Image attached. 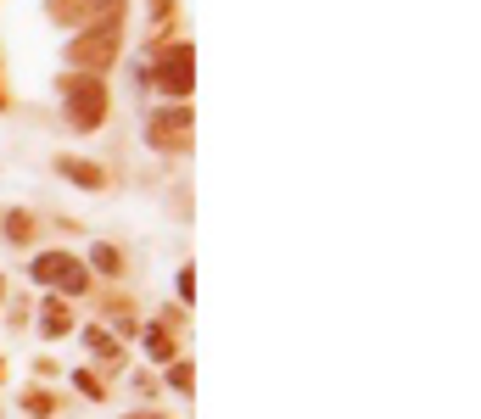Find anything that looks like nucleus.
I'll return each mask as SVG.
<instances>
[{
    "instance_id": "9",
    "label": "nucleus",
    "mask_w": 481,
    "mask_h": 419,
    "mask_svg": "<svg viewBox=\"0 0 481 419\" xmlns=\"http://www.w3.org/2000/svg\"><path fill=\"white\" fill-rule=\"evenodd\" d=\"M146 352L168 363V358H173V341H168V330H146Z\"/></svg>"
},
{
    "instance_id": "15",
    "label": "nucleus",
    "mask_w": 481,
    "mask_h": 419,
    "mask_svg": "<svg viewBox=\"0 0 481 419\" xmlns=\"http://www.w3.org/2000/svg\"><path fill=\"white\" fill-rule=\"evenodd\" d=\"M129 419H157V414H129Z\"/></svg>"
},
{
    "instance_id": "10",
    "label": "nucleus",
    "mask_w": 481,
    "mask_h": 419,
    "mask_svg": "<svg viewBox=\"0 0 481 419\" xmlns=\"http://www.w3.org/2000/svg\"><path fill=\"white\" fill-rule=\"evenodd\" d=\"M6 236H12V241H28V236H34V218H28V213H12V218H6Z\"/></svg>"
},
{
    "instance_id": "5",
    "label": "nucleus",
    "mask_w": 481,
    "mask_h": 419,
    "mask_svg": "<svg viewBox=\"0 0 481 419\" xmlns=\"http://www.w3.org/2000/svg\"><path fill=\"white\" fill-rule=\"evenodd\" d=\"M152 84H162V96H191V45H168L152 68Z\"/></svg>"
},
{
    "instance_id": "14",
    "label": "nucleus",
    "mask_w": 481,
    "mask_h": 419,
    "mask_svg": "<svg viewBox=\"0 0 481 419\" xmlns=\"http://www.w3.org/2000/svg\"><path fill=\"white\" fill-rule=\"evenodd\" d=\"M168 381H173V392H191L196 375H191V363H173V375H168Z\"/></svg>"
},
{
    "instance_id": "6",
    "label": "nucleus",
    "mask_w": 481,
    "mask_h": 419,
    "mask_svg": "<svg viewBox=\"0 0 481 419\" xmlns=\"http://www.w3.org/2000/svg\"><path fill=\"white\" fill-rule=\"evenodd\" d=\"M51 12H57V23H84V17H118L123 12V0H51Z\"/></svg>"
},
{
    "instance_id": "2",
    "label": "nucleus",
    "mask_w": 481,
    "mask_h": 419,
    "mask_svg": "<svg viewBox=\"0 0 481 419\" xmlns=\"http://www.w3.org/2000/svg\"><path fill=\"white\" fill-rule=\"evenodd\" d=\"M146 140H152L157 152H180V146H191V107L152 112V118H146Z\"/></svg>"
},
{
    "instance_id": "3",
    "label": "nucleus",
    "mask_w": 481,
    "mask_h": 419,
    "mask_svg": "<svg viewBox=\"0 0 481 419\" xmlns=\"http://www.w3.org/2000/svg\"><path fill=\"white\" fill-rule=\"evenodd\" d=\"M34 279H39V286H62V291H84V286H90L84 263L68 257V252H46V257L34 263Z\"/></svg>"
},
{
    "instance_id": "12",
    "label": "nucleus",
    "mask_w": 481,
    "mask_h": 419,
    "mask_svg": "<svg viewBox=\"0 0 481 419\" xmlns=\"http://www.w3.org/2000/svg\"><path fill=\"white\" fill-rule=\"evenodd\" d=\"M23 403H28V414H57V397L51 392H28Z\"/></svg>"
},
{
    "instance_id": "1",
    "label": "nucleus",
    "mask_w": 481,
    "mask_h": 419,
    "mask_svg": "<svg viewBox=\"0 0 481 419\" xmlns=\"http://www.w3.org/2000/svg\"><path fill=\"white\" fill-rule=\"evenodd\" d=\"M62 107H68V123H73V129H96V123L107 118V89H101V79H96V73L68 79V84H62Z\"/></svg>"
},
{
    "instance_id": "13",
    "label": "nucleus",
    "mask_w": 481,
    "mask_h": 419,
    "mask_svg": "<svg viewBox=\"0 0 481 419\" xmlns=\"http://www.w3.org/2000/svg\"><path fill=\"white\" fill-rule=\"evenodd\" d=\"M90 263H96L101 274H118V252H112V246H96V252H90Z\"/></svg>"
},
{
    "instance_id": "4",
    "label": "nucleus",
    "mask_w": 481,
    "mask_h": 419,
    "mask_svg": "<svg viewBox=\"0 0 481 419\" xmlns=\"http://www.w3.org/2000/svg\"><path fill=\"white\" fill-rule=\"evenodd\" d=\"M118 57V23H107V28H96V34H84V39H73V51H68V62L73 68H107Z\"/></svg>"
},
{
    "instance_id": "8",
    "label": "nucleus",
    "mask_w": 481,
    "mask_h": 419,
    "mask_svg": "<svg viewBox=\"0 0 481 419\" xmlns=\"http://www.w3.org/2000/svg\"><path fill=\"white\" fill-rule=\"evenodd\" d=\"M39 319H46V336H68L73 330V313H68V302H46V313H39Z\"/></svg>"
},
{
    "instance_id": "7",
    "label": "nucleus",
    "mask_w": 481,
    "mask_h": 419,
    "mask_svg": "<svg viewBox=\"0 0 481 419\" xmlns=\"http://www.w3.org/2000/svg\"><path fill=\"white\" fill-rule=\"evenodd\" d=\"M57 173L73 179V184H84V191H101V184H107V173L96 162H84V157H57Z\"/></svg>"
},
{
    "instance_id": "11",
    "label": "nucleus",
    "mask_w": 481,
    "mask_h": 419,
    "mask_svg": "<svg viewBox=\"0 0 481 419\" xmlns=\"http://www.w3.org/2000/svg\"><path fill=\"white\" fill-rule=\"evenodd\" d=\"M84 341H90V347H96L101 358H118V341H112V336L101 330V324H96V330H90V336H84Z\"/></svg>"
}]
</instances>
